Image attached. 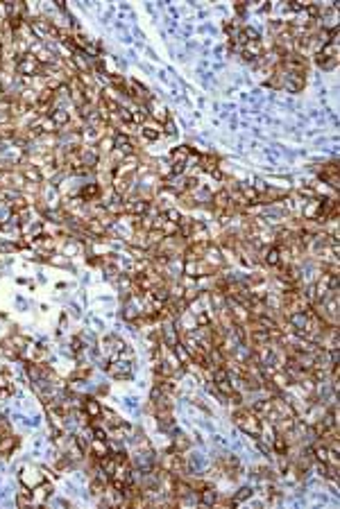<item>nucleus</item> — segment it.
<instances>
[{
  "instance_id": "obj_27",
  "label": "nucleus",
  "mask_w": 340,
  "mask_h": 509,
  "mask_svg": "<svg viewBox=\"0 0 340 509\" xmlns=\"http://www.w3.org/2000/svg\"><path fill=\"white\" fill-rule=\"evenodd\" d=\"M141 134H143V138H145V141H150V143L159 138V129L148 127V125H141Z\"/></svg>"
},
{
  "instance_id": "obj_16",
  "label": "nucleus",
  "mask_w": 340,
  "mask_h": 509,
  "mask_svg": "<svg viewBox=\"0 0 340 509\" xmlns=\"http://www.w3.org/2000/svg\"><path fill=\"white\" fill-rule=\"evenodd\" d=\"M16 446H18V439H16L14 435H2L0 437V457L11 455V451H14Z\"/></svg>"
},
{
  "instance_id": "obj_7",
  "label": "nucleus",
  "mask_w": 340,
  "mask_h": 509,
  "mask_svg": "<svg viewBox=\"0 0 340 509\" xmlns=\"http://www.w3.org/2000/svg\"><path fill=\"white\" fill-rule=\"evenodd\" d=\"M113 150H118L120 154L129 157V154H134L136 145H134L132 136H125V134H116V136H113Z\"/></svg>"
},
{
  "instance_id": "obj_12",
  "label": "nucleus",
  "mask_w": 340,
  "mask_h": 509,
  "mask_svg": "<svg viewBox=\"0 0 340 509\" xmlns=\"http://www.w3.org/2000/svg\"><path fill=\"white\" fill-rule=\"evenodd\" d=\"M50 496H52V487H50L48 482H43V485H39V487H34V489H32V503L43 505Z\"/></svg>"
},
{
  "instance_id": "obj_24",
  "label": "nucleus",
  "mask_w": 340,
  "mask_h": 509,
  "mask_svg": "<svg viewBox=\"0 0 340 509\" xmlns=\"http://www.w3.org/2000/svg\"><path fill=\"white\" fill-rule=\"evenodd\" d=\"M216 387H218V394H220V396H232V394L236 392L229 378H222V380H216Z\"/></svg>"
},
{
  "instance_id": "obj_23",
  "label": "nucleus",
  "mask_w": 340,
  "mask_h": 509,
  "mask_svg": "<svg viewBox=\"0 0 340 509\" xmlns=\"http://www.w3.org/2000/svg\"><path fill=\"white\" fill-rule=\"evenodd\" d=\"M84 251V242L77 240V238H73V240H68L64 245V256H73V254H82Z\"/></svg>"
},
{
  "instance_id": "obj_29",
  "label": "nucleus",
  "mask_w": 340,
  "mask_h": 509,
  "mask_svg": "<svg viewBox=\"0 0 340 509\" xmlns=\"http://www.w3.org/2000/svg\"><path fill=\"white\" fill-rule=\"evenodd\" d=\"M163 215H166L168 222H175V224H179V222H182V217H184L177 208H166V211H163Z\"/></svg>"
},
{
  "instance_id": "obj_20",
  "label": "nucleus",
  "mask_w": 340,
  "mask_h": 509,
  "mask_svg": "<svg viewBox=\"0 0 340 509\" xmlns=\"http://www.w3.org/2000/svg\"><path fill=\"white\" fill-rule=\"evenodd\" d=\"M197 496H200V505H207V507L218 505V491L211 487H204V491H197Z\"/></svg>"
},
{
  "instance_id": "obj_19",
  "label": "nucleus",
  "mask_w": 340,
  "mask_h": 509,
  "mask_svg": "<svg viewBox=\"0 0 340 509\" xmlns=\"http://www.w3.org/2000/svg\"><path fill=\"white\" fill-rule=\"evenodd\" d=\"M252 412L259 416V419H263V416H268L272 412V398H263V401H254V405H252Z\"/></svg>"
},
{
  "instance_id": "obj_13",
  "label": "nucleus",
  "mask_w": 340,
  "mask_h": 509,
  "mask_svg": "<svg viewBox=\"0 0 340 509\" xmlns=\"http://www.w3.org/2000/svg\"><path fill=\"white\" fill-rule=\"evenodd\" d=\"M272 410L279 416H295V407L291 405V401H284V398H272Z\"/></svg>"
},
{
  "instance_id": "obj_34",
  "label": "nucleus",
  "mask_w": 340,
  "mask_h": 509,
  "mask_svg": "<svg viewBox=\"0 0 340 509\" xmlns=\"http://www.w3.org/2000/svg\"><path fill=\"white\" fill-rule=\"evenodd\" d=\"M154 179H157L154 174H150V176H148V181H154ZM150 186H152V183H141V188H143V190H145V188H150Z\"/></svg>"
},
{
  "instance_id": "obj_5",
  "label": "nucleus",
  "mask_w": 340,
  "mask_h": 509,
  "mask_svg": "<svg viewBox=\"0 0 340 509\" xmlns=\"http://www.w3.org/2000/svg\"><path fill=\"white\" fill-rule=\"evenodd\" d=\"M145 111H148V116H152L154 120H159V123H166L168 120V109L163 107L157 98H152V95H150L148 102H145Z\"/></svg>"
},
{
  "instance_id": "obj_9",
  "label": "nucleus",
  "mask_w": 340,
  "mask_h": 509,
  "mask_svg": "<svg viewBox=\"0 0 340 509\" xmlns=\"http://www.w3.org/2000/svg\"><path fill=\"white\" fill-rule=\"evenodd\" d=\"M129 369H132L129 362H125V360H113L107 371L111 373L113 378H129Z\"/></svg>"
},
{
  "instance_id": "obj_14",
  "label": "nucleus",
  "mask_w": 340,
  "mask_h": 509,
  "mask_svg": "<svg viewBox=\"0 0 340 509\" xmlns=\"http://www.w3.org/2000/svg\"><path fill=\"white\" fill-rule=\"evenodd\" d=\"M173 355L177 357V362L182 364V367H188V364L193 362L191 353H188V348H186V346H184V344H182V339H179V342H177V344H175V346H173Z\"/></svg>"
},
{
  "instance_id": "obj_2",
  "label": "nucleus",
  "mask_w": 340,
  "mask_h": 509,
  "mask_svg": "<svg viewBox=\"0 0 340 509\" xmlns=\"http://www.w3.org/2000/svg\"><path fill=\"white\" fill-rule=\"evenodd\" d=\"M16 75L25 77V79H32V77H36V75H41V64L27 52L20 59H16Z\"/></svg>"
},
{
  "instance_id": "obj_15",
  "label": "nucleus",
  "mask_w": 340,
  "mask_h": 509,
  "mask_svg": "<svg viewBox=\"0 0 340 509\" xmlns=\"http://www.w3.org/2000/svg\"><path fill=\"white\" fill-rule=\"evenodd\" d=\"M20 174H23V179L27 183H43V172H41L36 166H25Z\"/></svg>"
},
{
  "instance_id": "obj_1",
  "label": "nucleus",
  "mask_w": 340,
  "mask_h": 509,
  "mask_svg": "<svg viewBox=\"0 0 340 509\" xmlns=\"http://www.w3.org/2000/svg\"><path fill=\"white\" fill-rule=\"evenodd\" d=\"M236 426L241 428L245 435H250V437H261V428H263V423H261V419H259L257 414L252 410H241V412H236Z\"/></svg>"
},
{
  "instance_id": "obj_25",
  "label": "nucleus",
  "mask_w": 340,
  "mask_h": 509,
  "mask_svg": "<svg viewBox=\"0 0 340 509\" xmlns=\"http://www.w3.org/2000/svg\"><path fill=\"white\" fill-rule=\"evenodd\" d=\"M191 448V441H188V437L186 435H175V439H173V451L175 453H179V451H188Z\"/></svg>"
},
{
  "instance_id": "obj_21",
  "label": "nucleus",
  "mask_w": 340,
  "mask_h": 509,
  "mask_svg": "<svg viewBox=\"0 0 340 509\" xmlns=\"http://www.w3.org/2000/svg\"><path fill=\"white\" fill-rule=\"evenodd\" d=\"M200 170H204V172H213V170H218V157L216 154H204V157H200Z\"/></svg>"
},
{
  "instance_id": "obj_17",
  "label": "nucleus",
  "mask_w": 340,
  "mask_h": 509,
  "mask_svg": "<svg viewBox=\"0 0 340 509\" xmlns=\"http://www.w3.org/2000/svg\"><path fill=\"white\" fill-rule=\"evenodd\" d=\"M193 154V150L188 145H179V147H173L170 152V163H186V159Z\"/></svg>"
},
{
  "instance_id": "obj_4",
  "label": "nucleus",
  "mask_w": 340,
  "mask_h": 509,
  "mask_svg": "<svg viewBox=\"0 0 340 509\" xmlns=\"http://www.w3.org/2000/svg\"><path fill=\"white\" fill-rule=\"evenodd\" d=\"M79 163H82V168H86V170H95L98 168V163H100V154H98V150H95V145L91 147V145H82L79 147Z\"/></svg>"
},
{
  "instance_id": "obj_6",
  "label": "nucleus",
  "mask_w": 340,
  "mask_h": 509,
  "mask_svg": "<svg viewBox=\"0 0 340 509\" xmlns=\"http://www.w3.org/2000/svg\"><path fill=\"white\" fill-rule=\"evenodd\" d=\"M304 217L311 222H322V199H318V197H313V199H309L304 204Z\"/></svg>"
},
{
  "instance_id": "obj_32",
  "label": "nucleus",
  "mask_w": 340,
  "mask_h": 509,
  "mask_svg": "<svg viewBox=\"0 0 340 509\" xmlns=\"http://www.w3.org/2000/svg\"><path fill=\"white\" fill-rule=\"evenodd\" d=\"M52 265H68V260L64 258V256H52V258H48Z\"/></svg>"
},
{
  "instance_id": "obj_33",
  "label": "nucleus",
  "mask_w": 340,
  "mask_h": 509,
  "mask_svg": "<svg viewBox=\"0 0 340 509\" xmlns=\"http://www.w3.org/2000/svg\"><path fill=\"white\" fill-rule=\"evenodd\" d=\"M11 389H0V401H5V398H9Z\"/></svg>"
},
{
  "instance_id": "obj_8",
  "label": "nucleus",
  "mask_w": 340,
  "mask_h": 509,
  "mask_svg": "<svg viewBox=\"0 0 340 509\" xmlns=\"http://www.w3.org/2000/svg\"><path fill=\"white\" fill-rule=\"evenodd\" d=\"M82 410L86 412V416H89V419H100V416H102V405H100V401H98V398H93V396H84Z\"/></svg>"
},
{
  "instance_id": "obj_10",
  "label": "nucleus",
  "mask_w": 340,
  "mask_h": 509,
  "mask_svg": "<svg viewBox=\"0 0 340 509\" xmlns=\"http://www.w3.org/2000/svg\"><path fill=\"white\" fill-rule=\"evenodd\" d=\"M50 118H52V123L57 125V132H59V129H66V127H68V123H70V113L66 111L64 107H61V109H52V111H50Z\"/></svg>"
},
{
  "instance_id": "obj_26",
  "label": "nucleus",
  "mask_w": 340,
  "mask_h": 509,
  "mask_svg": "<svg viewBox=\"0 0 340 509\" xmlns=\"http://www.w3.org/2000/svg\"><path fill=\"white\" fill-rule=\"evenodd\" d=\"M184 274L188 279H200V269H197V260H186L184 263Z\"/></svg>"
},
{
  "instance_id": "obj_31",
  "label": "nucleus",
  "mask_w": 340,
  "mask_h": 509,
  "mask_svg": "<svg viewBox=\"0 0 340 509\" xmlns=\"http://www.w3.org/2000/svg\"><path fill=\"white\" fill-rule=\"evenodd\" d=\"M0 389H11V385H9V378H7L5 373H0Z\"/></svg>"
},
{
  "instance_id": "obj_22",
  "label": "nucleus",
  "mask_w": 340,
  "mask_h": 509,
  "mask_svg": "<svg viewBox=\"0 0 340 509\" xmlns=\"http://www.w3.org/2000/svg\"><path fill=\"white\" fill-rule=\"evenodd\" d=\"M36 125H39L41 134H54V132H57V125L52 123V118H50V116H41V118H36Z\"/></svg>"
},
{
  "instance_id": "obj_11",
  "label": "nucleus",
  "mask_w": 340,
  "mask_h": 509,
  "mask_svg": "<svg viewBox=\"0 0 340 509\" xmlns=\"http://www.w3.org/2000/svg\"><path fill=\"white\" fill-rule=\"evenodd\" d=\"M100 192H102V188H100L95 181H91V183H84V186H82V190H79V197H82L84 201H98Z\"/></svg>"
},
{
  "instance_id": "obj_28",
  "label": "nucleus",
  "mask_w": 340,
  "mask_h": 509,
  "mask_svg": "<svg viewBox=\"0 0 340 509\" xmlns=\"http://www.w3.org/2000/svg\"><path fill=\"white\" fill-rule=\"evenodd\" d=\"M254 494V491H252V487H243L241 491H238L236 496H234V505H241V503H245L247 498H250V496Z\"/></svg>"
},
{
  "instance_id": "obj_30",
  "label": "nucleus",
  "mask_w": 340,
  "mask_h": 509,
  "mask_svg": "<svg viewBox=\"0 0 340 509\" xmlns=\"http://www.w3.org/2000/svg\"><path fill=\"white\" fill-rule=\"evenodd\" d=\"M163 125H166V134H168V136H175V134H177V127H175V123L170 120V118H168Z\"/></svg>"
},
{
  "instance_id": "obj_3",
  "label": "nucleus",
  "mask_w": 340,
  "mask_h": 509,
  "mask_svg": "<svg viewBox=\"0 0 340 509\" xmlns=\"http://www.w3.org/2000/svg\"><path fill=\"white\" fill-rule=\"evenodd\" d=\"M18 480H20V485H23L25 489H34V487H39V485L45 482V473L41 469H36V466H25V469L20 471Z\"/></svg>"
},
{
  "instance_id": "obj_18",
  "label": "nucleus",
  "mask_w": 340,
  "mask_h": 509,
  "mask_svg": "<svg viewBox=\"0 0 340 509\" xmlns=\"http://www.w3.org/2000/svg\"><path fill=\"white\" fill-rule=\"evenodd\" d=\"M263 260H266V265H270V267H281L279 247H268V249L263 251Z\"/></svg>"
}]
</instances>
